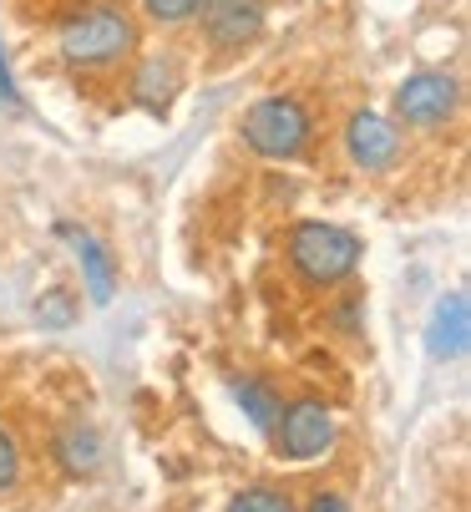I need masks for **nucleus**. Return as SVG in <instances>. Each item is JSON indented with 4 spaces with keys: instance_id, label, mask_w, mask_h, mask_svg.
<instances>
[{
    "instance_id": "obj_1",
    "label": "nucleus",
    "mask_w": 471,
    "mask_h": 512,
    "mask_svg": "<svg viewBox=\"0 0 471 512\" xmlns=\"http://www.w3.org/2000/svg\"><path fill=\"white\" fill-rule=\"evenodd\" d=\"M137 41H142L137 16L127 6H117V0H97V6H82L76 16L61 21L56 56L76 77H107V71H117L137 56Z\"/></svg>"
},
{
    "instance_id": "obj_2",
    "label": "nucleus",
    "mask_w": 471,
    "mask_h": 512,
    "mask_svg": "<svg viewBox=\"0 0 471 512\" xmlns=\"http://www.w3.org/2000/svg\"><path fill=\"white\" fill-rule=\"evenodd\" d=\"M239 142L264 163H299L314 148V112L294 92H269L239 117Z\"/></svg>"
},
{
    "instance_id": "obj_3",
    "label": "nucleus",
    "mask_w": 471,
    "mask_h": 512,
    "mask_svg": "<svg viewBox=\"0 0 471 512\" xmlns=\"http://www.w3.org/2000/svg\"><path fill=\"white\" fill-rule=\"evenodd\" d=\"M360 259H365V244L345 224L309 218V224H294V234H289V269L309 289H340V284H350Z\"/></svg>"
},
{
    "instance_id": "obj_4",
    "label": "nucleus",
    "mask_w": 471,
    "mask_h": 512,
    "mask_svg": "<svg viewBox=\"0 0 471 512\" xmlns=\"http://www.w3.org/2000/svg\"><path fill=\"white\" fill-rule=\"evenodd\" d=\"M390 107H396V122L401 127H416V132H436L446 122H456L461 112V82L456 71H411V77L396 87V97H390Z\"/></svg>"
},
{
    "instance_id": "obj_5",
    "label": "nucleus",
    "mask_w": 471,
    "mask_h": 512,
    "mask_svg": "<svg viewBox=\"0 0 471 512\" xmlns=\"http://www.w3.org/2000/svg\"><path fill=\"white\" fill-rule=\"evenodd\" d=\"M340 148L350 158V168H360L365 178H380L390 173L401 158H406V132L396 117H385L375 107H355L345 117V137H340Z\"/></svg>"
},
{
    "instance_id": "obj_6",
    "label": "nucleus",
    "mask_w": 471,
    "mask_h": 512,
    "mask_svg": "<svg viewBox=\"0 0 471 512\" xmlns=\"http://www.w3.org/2000/svg\"><path fill=\"white\" fill-rule=\"evenodd\" d=\"M193 21L213 56H244L269 26V0H203Z\"/></svg>"
},
{
    "instance_id": "obj_7",
    "label": "nucleus",
    "mask_w": 471,
    "mask_h": 512,
    "mask_svg": "<svg viewBox=\"0 0 471 512\" xmlns=\"http://www.w3.org/2000/svg\"><path fill=\"white\" fill-rule=\"evenodd\" d=\"M269 436H274V452L284 462H314L335 447V416L320 401H294L279 411Z\"/></svg>"
},
{
    "instance_id": "obj_8",
    "label": "nucleus",
    "mask_w": 471,
    "mask_h": 512,
    "mask_svg": "<svg viewBox=\"0 0 471 512\" xmlns=\"http://www.w3.org/2000/svg\"><path fill=\"white\" fill-rule=\"evenodd\" d=\"M178 92H183V66H178V56H142V61L132 66V77H127L132 107H142V112H152V117H168V107L178 102Z\"/></svg>"
},
{
    "instance_id": "obj_9",
    "label": "nucleus",
    "mask_w": 471,
    "mask_h": 512,
    "mask_svg": "<svg viewBox=\"0 0 471 512\" xmlns=\"http://www.w3.org/2000/svg\"><path fill=\"white\" fill-rule=\"evenodd\" d=\"M56 234L71 244L76 264H82V284H87L92 305H112V295H117V259H112V249L82 224H56Z\"/></svg>"
},
{
    "instance_id": "obj_10",
    "label": "nucleus",
    "mask_w": 471,
    "mask_h": 512,
    "mask_svg": "<svg viewBox=\"0 0 471 512\" xmlns=\"http://www.w3.org/2000/svg\"><path fill=\"white\" fill-rule=\"evenodd\" d=\"M471 345V310H466V289H451V295L436 300L431 325H426V350L431 360H461Z\"/></svg>"
},
{
    "instance_id": "obj_11",
    "label": "nucleus",
    "mask_w": 471,
    "mask_h": 512,
    "mask_svg": "<svg viewBox=\"0 0 471 512\" xmlns=\"http://www.w3.org/2000/svg\"><path fill=\"white\" fill-rule=\"evenodd\" d=\"M102 457H107V447H102V431L97 426L71 421V426L56 431V467L66 477H92L102 467Z\"/></svg>"
},
{
    "instance_id": "obj_12",
    "label": "nucleus",
    "mask_w": 471,
    "mask_h": 512,
    "mask_svg": "<svg viewBox=\"0 0 471 512\" xmlns=\"http://www.w3.org/2000/svg\"><path fill=\"white\" fill-rule=\"evenodd\" d=\"M233 401H239V411L254 421V431H274V421H279V411H284V396L264 381V376H239L233 381Z\"/></svg>"
},
{
    "instance_id": "obj_13",
    "label": "nucleus",
    "mask_w": 471,
    "mask_h": 512,
    "mask_svg": "<svg viewBox=\"0 0 471 512\" xmlns=\"http://www.w3.org/2000/svg\"><path fill=\"white\" fill-rule=\"evenodd\" d=\"M76 315H82V295H76L71 284H51L36 295V325L41 330H66V325H76Z\"/></svg>"
},
{
    "instance_id": "obj_14",
    "label": "nucleus",
    "mask_w": 471,
    "mask_h": 512,
    "mask_svg": "<svg viewBox=\"0 0 471 512\" xmlns=\"http://www.w3.org/2000/svg\"><path fill=\"white\" fill-rule=\"evenodd\" d=\"M228 512H299L279 487H244L239 497L228 502Z\"/></svg>"
},
{
    "instance_id": "obj_15",
    "label": "nucleus",
    "mask_w": 471,
    "mask_h": 512,
    "mask_svg": "<svg viewBox=\"0 0 471 512\" xmlns=\"http://www.w3.org/2000/svg\"><path fill=\"white\" fill-rule=\"evenodd\" d=\"M203 0H142V16L152 26H188Z\"/></svg>"
},
{
    "instance_id": "obj_16",
    "label": "nucleus",
    "mask_w": 471,
    "mask_h": 512,
    "mask_svg": "<svg viewBox=\"0 0 471 512\" xmlns=\"http://www.w3.org/2000/svg\"><path fill=\"white\" fill-rule=\"evenodd\" d=\"M21 482V447H16V436L0 426V492H11Z\"/></svg>"
},
{
    "instance_id": "obj_17",
    "label": "nucleus",
    "mask_w": 471,
    "mask_h": 512,
    "mask_svg": "<svg viewBox=\"0 0 471 512\" xmlns=\"http://www.w3.org/2000/svg\"><path fill=\"white\" fill-rule=\"evenodd\" d=\"M304 512H355V507H350L345 492H314V497L304 502Z\"/></svg>"
},
{
    "instance_id": "obj_18",
    "label": "nucleus",
    "mask_w": 471,
    "mask_h": 512,
    "mask_svg": "<svg viewBox=\"0 0 471 512\" xmlns=\"http://www.w3.org/2000/svg\"><path fill=\"white\" fill-rule=\"evenodd\" d=\"M0 102H6V107H21V92H16V77H11L6 46H0Z\"/></svg>"
}]
</instances>
